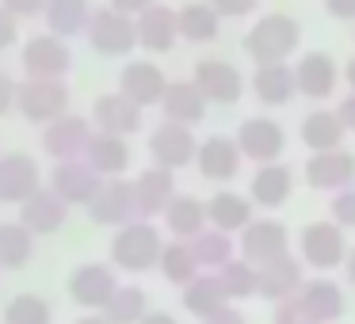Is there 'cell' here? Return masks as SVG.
I'll return each mask as SVG.
<instances>
[{
	"label": "cell",
	"mask_w": 355,
	"mask_h": 324,
	"mask_svg": "<svg viewBox=\"0 0 355 324\" xmlns=\"http://www.w3.org/2000/svg\"><path fill=\"white\" fill-rule=\"evenodd\" d=\"M302 42V24L286 12H268L252 24V31L241 39V50L248 54V62L256 65H279L298 50Z\"/></svg>",
	"instance_id": "cell-1"
},
{
	"label": "cell",
	"mask_w": 355,
	"mask_h": 324,
	"mask_svg": "<svg viewBox=\"0 0 355 324\" xmlns=\"http://www.w3.org/2000/svg\"><path fill=\"white\" fill-rule=\"evenodd\" d=\"M161 252H164L161 229H157L153 222H141V217L130 225H123V229H115V237H111V263H115L119 271H130V275L157 267V263H161Z\"/></svg>",
	"instance_id": "cell-2"
},
{
	"label": "cell",
	"mask_w": 355,
	"mask_h": 324,
	"mask_svg": "<svg viewBox=\"0 0 355 324\" xmlns=\"http://www.w3.org/2000/svg\"><path fill=\"white\" fill-rule=\"evenodd\" d=\"M347 237L336 222H309L298 233V260L313 271H336L347 263Z\"/></svg>",
	"instance_id": "cell-3"
},
{
	"label": "cell",
	"mask_w": 355,
	"mask_h": 324,
	"mask_svg": "<svg viewBox=\"0 0 355 324\" xmlns=\"http://www.w3.org/2000/svg\"><path fill=\"white\" fill-rule=\"evenodd\" d=\"M237 252L252 267H268V263L291 255V233L275 217H252L245 229L237 233Z\"/></svg>",
	"instance_id": "cell-4"
},
{
	"label": "cell",
	"mask_w": 355,
	"mask_h": 324,
	"mask_svg": "<svg viewBox=\"0 0 355 324\" xmlns=\"http://www.w3.org/2000/svg\"><path fill=\"white\" fill-rule=\"evenodd\" d=\"M16 107L27 123H58L62 115H69V84L65 80H35L24 77L16 92Z\"/></svg>",
	"instance_id": "cell-5"
},
{
	"label": "cell",
	"mask_w": 355,
	"mask_h": 324,
	"mask_svg": "<svg viewBox=\"0 0 355 324\" xmlns=\"http://www.w3.org/2000/svg\"><path fill=\"white\" fill-rule=\"evenodd\" d=\"M88 46L103 57H126L138 46V19L123 16L115 8H96L92 24H88Z\"/></svg>",
	"instance_id": "cell-6"
},
{
	"label": "cell",
	"mask_w": 355,
	"mask_h": 324,
	"mask_svg": "<svg viewBox=\"0 0 355 324\" xmlns=\"http://www.w3.org/2000/svg\"><path fill=\"white\" fill-rule=\"evenodd\" d=\"M24 77H35V80H65V73L73 69V54L65 46V39L58 35H31L24 42Z\"/></svg>",
	"instance_id": "cell-7"
},
{
	"label": "cell",
	"mask_w": 355,
	"mask_h": 324,
	"mask_svg": "<svg viewBox=\"0 0 355 324\" xmlns=\"http://www.w3.org/2000/svg\"><path fill=\"white\" fill-rule=\"evenodd\" d=\"M92 134H96L92 130V118L62 115L58 123H50L46 130H42V153H46L54 164H62V161H85Z\"/></svg>",
	"instance_id": "cell-8"
},
{
	"label": "cell",
	"mask_w": 355,
	"mask_h": 324,
	"mask_svg": "<svg viewBox=\"0 0 355 324\" xmlns=\"http://www.w3.org/2000/svg\"><path fill=\"white\" fill-rule=\"evenodd\" d=\"M191 80H195V88L207 96V103H218V107H233V103H241V96H245V77H241V69L230 62H222V57H202V62L195 65Z\"/></svg>",
	"instance_id": "cell-9"
},
{
	"label": "cell",
	"mask_w": 355,
	"mask_h": 324,
	"mask_svg": "<svg viewBox=\"0 0 355 324\" xmlns=\"http://www.w3.org/2000/svg\"><path fill=\"white\" fill-rule=\"evenodd\" d=\"M88 217H92L96 225H111V229H123V225L138 222L134 183L130 179H103L96 199L88 202Z\"/></svg>",
	"instance_id": "cell-10"
},
{
	"label": "cell",
	"mask_w": 355,
	"mask_h": 324,
	"mask_svg": "<svg viewBox=\"0 0 355 324\" xmlns=\"http://www.w3.org/2000/svg\"><path fill=\"white\" fill-rule=\"evenodd\" d=\"M149 156H153L157 168L180 172L199 156V141H195L191 126L180 123H161L153 134H149Z\"/></svg>",
	"instance_id": "cell-11"
},
{
	"label": "cell",
	"mask_w": 355,
	"mask_h": 324,
	"mask_svg": "<svg viewBox=\"0 0 355 324\" xmlns=\"http://www.w3.org/2000/svg\"><path fill=\"white\" fill-rule=\"evenodd\" d=\"M115 290H119V278L111 263H80L69 275V298L80 309H92V313H103V305L115 298Z\"/></svg>",
	"instance_id": "cell-12"
},
{
	"label": "cell",
	"mask_w": 355,
	"mask_h": 324,
	"mask_svg": "<svg viewBox=\"0 0 355 324\" xmlns=\"http://www.w3.org/2000/svg\"><path fill=\"white\" fill-rule=\"evenodd\" d=\"M237 145L248 161L256 164H275L279 156L286 153V134L275 118L268 115H256V118H245L237 126Z\"/></svg>",
	"instance_id": "cell-13"
},
{
	"label": "cell",
	"mask_w": 355,
	"mask_h": 324,
	"mask_svg": "<svg viewBox=\"0 0 355 324\" xmlns=\"http://www.w3.org/2000/svg\"><path fill=\"white\" fill-rule=\"evenodd\" d=\"M100 187H103V176L88 161H62L50 172V191L69 206H88Z\"/></svg>",
	"instance_id": "cell-14"
},
{
	"label": "cell",
	"mask_w": 355,
	"mask_h": 324,
	"mask_svg": "<svg viewBox=\"0 0 355 324\" xmlns=\"http://www.w3.org/2000/svg\"><path fill=\"white\" fill-rule=\"evenodd\" d=\"M42 191V172L39 161L27 153H4L0 156V202L24 206L31 195Z\"/></svg>",
	"instance_id": "cell-15"
},
{
	"label": "cell",
	"mask_w": 355,
	"mask_h": 324,
	"mask_svg": "<svg viewBox=\"0 0 355 324\" xmlns=\"http://www.w3.org/2000/svg\"><path fill=\"white\" fill-rule=\"evenodd\" d=\"M172 80L161 73L157 62H126L123 73H119V92L126 100H134L141 111L146 107H161L164 92H168Z\"/></svg>",
	"instance_id": "cell-16"
},
{
	"label": "cell",
	"mask_w": 355,
	"mask_h": 324,
	"mask_svg": "<svg viewBox=\"0 0 355 324\" xmlns=\"http://www.w3.org/2000/svg\"><path fill=\"white\" fill-rule=\"evenodd\" d=\"M241 161H245V153H241L237 138H225V134H210L207 141H199V156H195V168H199V176H202V179H210V183H230V179H237Z\"/></svg>",
	"instance_id": "cell-17"
},
{
	"label": "cell",
	"mask_w": 355,
	"mask_h": 324,
	"mask_svg": "<svg viewBox=\"0 0 355 324\" xmlns=\"http://www.w3.org/2000/svg\"><path fill=\"white\" fill-rule=\"evenodd\" d=\"M306 183L313 191H344L355 187V156L347 149H332V153H313L306 161Z\"/></svg>",
	"instance_id": "cell-18"
},
{
	"label": "cell",
	"mask_w": 355,
	"mask_h": 324,
	"mask_svg": "<svg viewBox=\"0 0 355 324\" xmlns=\"http://www.w3.org/2000/svg\"><path fill=\"white\" fill-rule=\"evenodd\" d=\"M92 126L100 134H119V138H130L141 130V107L134 100H126L123 92H107L92 103Z\"/></svg>",
	"instance_id": "cell-19"
},
{
	"label": "cell",
	"mask_w": 355,
	"mask_h": 324,
	"mask_svg": "<svg viewBox=\"0 0 355 324\" xmlns=\"http://www.w3.org/2000/svg\"><path fill=\"white\" fill-rule=\"evenodd\" d=\"M294 80H298V96H306V100H329L336 92L340 69L324 50H309L294 65Z\"/></svg>",
	"instance_id": "cell-20"
},
{
	"label": "cell",
	"mask_w": 355,
	"mask_h": 324,
	"mask_svg": "<svg viewBox=\"0 0 355 324\" xmlns=\"http://www.w3.org/2000/svg\"><path fill=\"white\" fill-rule=\"evenodd\" d=\"M134 199H138V217L149 222V217H164L168 202L176 199V172L168 168H146L138 179H134Z\"/></svg>",
	"instance_id": "cell-21"
},
{
	"label": "cell",
	"mask_w": 355,
	"mask_h": 324,
	"mask_svg": "<svg viewBox=\"0 0 355 324\" xmlns=\"http://www.w3.org/2000/svg\"><path fill=\"white\" fill-rule=\"evenodd\" d=\"M180 39V16L168 4H149L138 16V46L149 54H168Z\"/></svg>",
	"instance_id": "cell-22"
},
{
	"label": "cell",
	"mask_w": 355,
	"mask_h": 324,
	"mask_svg": "<svg viewBox=\"0 0 355 324\" xmlns=\"http://www.w3.org/2000/svg\"><path fill=\"white\" fill-rule=\"evenodd\" d=\"M306 263L298 260V255H283V260L268 263V267H260V298L268 301H286V298H298V290L306 286Z\"/></svg>",
	"instance_id": "cell-23"
},
{
	"label": "cell",
	"mask_w": 355,
	"mask_h": 324,
	"mask_svg": "<svg viewBox=\"0 0 355 324\" xmlns=\"http://www.w3.org/2000/svg\"><path fill=\"white\" fill-rule=\"evenodd\" d=\"M207 96L195 88V80H172L168 92L161 100V111H164V123H180V126H199L207 118Z\"/></svg>",
	"instance_id": "cell-24"
},
{
	"label": "cell",
	"mask_w": 355,
	"mask_h": 324,
	"mask_svg": "<svg viewBox=\"0 0 355 324\" xmlns=\"http://www.w3.org/2000/svg\"><path fill=\"white\" fill-rule=\"evenodd\" d=\"M291 191H294V172L286 168L283 161L260 164V168L252 172V183H248V199L263 210H279L291 199Z\"/></svg>",
	"instance_id": "cell-25"
},
{
	"label": "cell",
	"mask_w": 355,
	"mask_h": 324,
	"mask_svg": "<svg viewBox=\"0 0 355 324\" xmlns=\"http://www.w3.org/2000/svg\"><path fill=\"white\" fill-rule=\"evenodd\" d=\"M252 96L263 107H286L298 96V80H294V65H256L252 73Z\"/></svg>",
	"instance_id": "cell-26"
},
{
	"label": "cell",
	"mask_w": 355,
	"mask_h": 324,
	"mask_svg": "<svg viewBox=\"0 0 355 324\" xmlns=\"http://www.w3.org/2000/svg\"><path fill=\"white\" fill-rule=\"evenodd\" d=\"M65 217H69V202H62L54 191H50V187H42L39 195H31V199L19 206V222H24L35 237L58 233L65 225Z\"/></svg>",
	"instance_id": "cell-27"
},
{
	"label": "cell",
	"mask_w": 355,
	"mask_h": 324,
	"mask_svg": "<svg viewBox=\"0 0 355 324\" xmlns=\"http://www.w3.org/2000/svg\"><path fill=\"white\" fill-rule=\"evenodd\" d=\"M298 301L306 305V313L313 316L317 324H336L347 309L344 290H340L332 278H306V286L298 290Z\"/></svg>",
	"instance_id": "cell-28"
},
{
	"label": "cell",
	"mask_w": 355,
	"mask_h": 324,
	"mask_svg": "<svg viewBox=\"0 0 355 324\" xmlns=\"http://www.w3.org/2000/svg\"><path fill=\"white\" fill-rule=\"evenodd\" d=\"M85 161L92 164L103 179H123V172L130 168V145H126V138H119V134H100L96 130L92 141H88Z\"/></svg>",
	"instance_id": "cell-29"
},
{
	"label": "cell",
	"mask_w": 355,
	"mask_h": 324,
	"mask_svg": "<svg viewBox=\"0 0 355 324\" xmlns=\"http://www.w3.org/2000/svg\"><path fill=\"white\" fill-rule=\"evenodd\" d=\"M207 225H210L207 202L195 199V195H176V199L168 202V210H164V229L176 240H195Z\"/></svg>",
	"instance_id": "cell-30"
},
{
	"label": "cell",
	"mask_w": 355,
	"mask_h": 324,
	"mask_svg": "<svg viewBox=\"0 0 355 324\" xmlns=\"http://www.w3.org/2000/svg\"><path fill=\"white\" fill-rule=\"evenodd\" d=\"M207 217L214 229L222 233H241L248 222H252V199L248 195H237V191H218L207 199Z\"/></svg>",
	"instance_id": "cell-31"
},
{
	"label": "cell",
	"mask_w": 355,
	"mask_h": 324,
	"mask_svg": "<svg viewBox=\"0 0 355 324\" xmlns=\"http://www.w3.org/2000/svg\"><path fill=\"white\" fill-rule=\"evenodd\" d=\"M92 4L88 0H50L46 4V31L58 35V39H77V35L88 31L92 24Z\"/></svg>",
	"instance_id": "cell-32"
},
{
	"label": "cell",
	"mask_w": 355,
	"mask_h": 324,
	"mask_svg": "<svg viewBox=\"0 0 355 324\" xmlns=\"http://www.w3.org/2000/svg\"><path fill=\"white\" fill-rule=\"evenodd\" d=\"M302 145L309 149V153H332V149H340V141H344V123H340L336 111H309L306 118H302Z\"/></svg>",
	"instance_id": "cell-33"
},
{
	"label": "cell",
	"mask_w": 355,
	"mask_h": 324,
	"mask_svg": "<svg viewBox=\"0 0 355 324\" xmlns=\"http://www.w3.org/2000/svg\"><path fill=\"white\" fill-rule=\"evenodd\" d=\"M225 305H230V294L222 290L218 275H199L184 286V309L191 316H199V321H210V316L222 313Z\"/></svg>",
	"instance_id": "cell-34"
},
{
	"label": "cell",
	"mask_w": 355,
	"mask_h": 324,
	"mask_svg": "<svg viewBox=\"0 0 355 324\" xmlns=\"http://www.w3.org/2000/svg\"><path fill=\"white\" fill-rule=\"evenodd\" d=\"M176 16H180V39L187 42H214L218 31H222V16L210 0H191Z\"/></svg>",
	"instance_id": "cell-35"
},
{
	"label": "cell",
	"mask_w": 355,
	"mask_h": 324,
	"mask_svg": "<svg viewBox=\"0 0 355 324\" xmlns=\"http://www.w3.org/2000/svg\"><path fill=\"white\" fill-rule=\"evenodd\" d=\"M187 244H191L199 267H207V271H222L230 260H237V255H241L237 252V240H233L230 233L214 229V225H207V229H202L195 240H187Z\"/></svg>",
	"instance_id": "cell-36"
},
{
	"label": "cell",
	"mask_w": 355,
	"mask_h": 324,
	"mask_svg": "<svg viewBox=\"0 0 355 324\" xmlns=\"http://www.w3.org/2000/svg\"><path fill=\"white\" fill-rule=\"evenodd\" d=\"M35 255V233L24 222H0V267H24Z\"/></svg>",
	"instance_id": "cell-37"
},
{
	"label": "cell",
	"mask_w": 355,
	"mask_h": 324,
	"mask_svg": "<svg viewBox=\"0 0 355 324\" xmlns=\"http://www.w3.org/2000/svg\"><path fill=\"white\" fill-rule=\"evenodd\" d=\"M157 267H161V275L168 278L172 286H187L191 278H199V271H202L187 240H172V244H164L161 263H157Z\"/></svg>",
	"instance_id": "cell-38"
},
{
	"label": "cell",
	"mask_w": 355,
	"mask_h": 324,
	"mask_svg": "<svg viewBox=\"0 0 355 324\" xmlns=\"http://www.w3.org/2000/svg\"><path fill=\"white\" fill-rule=\"evenodd\" d=\"M218 282H222V290L230 294V301H245L252 298L256 290H260V267H252L248 260H230L222 271H214Z\"/></svg>",
	"instance_id": "cell-39"
},
{
	"label": "cell",
	"mask_w": 355,
	"mask_h": 324,
	"mask_svg": "<svg viewBox=\"0 0 355 324\" xmlns=\"http://www.w3.org/2000/svg\"><path fill=\"white\" fill-rule=\"evenodd\" d=\"M146 290L141 286H119L115 298L103 305V316H107L111 324H141L146 321Z\"/></svg>",
	"instance_id": "cell-40"
},
{
	"label": "cell",
	"mask_w": 355,
	"mask_h": 324,
	"mask_svg": "<svg viewBox=\"0 0 355 324\" xmlns=\"http://www.w3.org/2000/svg\"><path fill=\"white\" fill-rule=\"evenodd\" d=\"M50 301L42 294H16V298L4 305V324H50Z\"/></svg>",
	"instance_id": "cell-41"
},
{
	"label": "cell",
	"mask_w": 355,
	"mask_h": 324,
	"mask_svg": "<svg viewBox=\"0 0 355 324\" xmlns=\"http://www.w3.org/2000/svg\"><path fill=\"white\" fill-rule=\"evenodd\" d=\"M329 214L340 229H355V187H344V191L332 195L329 202Z\"/></svg>",
	"instance_id": "cell-42"
},
{
	"label": "cell",
	"mask_w": 355,
	"mask_h": 324,
	"mask_svg": "<svg viewBox=\"0 0 355 324\" xmlns=\"http://www.w3.org/2000/svg\"><path fill=\"white\" fill-rule=\"evenodd\" d=\"M271 324H317V321L306 313V305H302L298 298H286V301H279V305H275Z\"/></svg>",
	"instance_id": "cell-43"
},
{
	"label": "cell",
	"mask_w": 355,
	"mask_h": 324,
	"mask_svg": "<svg viewBox=\"0 0 355 324\" xmlns=\"http://www.w3.org/2000/svg\"><path fill=\"white\" fill-rule=\"evenodd\" d=\"M218 8V16L222 19H245V16H252L256 8H260V0H210Z\"/></svg>",
	"instance_id": "cell-44"
},
{
	"label": "cell",
	"mask_w": 355,
	"mask_h": 324,
	"mask_svg": "<svg viewBox=\"0 0 355 324\" xmlns=\"http://www.w3.org/2000/svg\"><path fill=\"white\" fill-rule=\"evenodd\" d=\"M0 4H4V8H8L16 19H35V16H42V12H46L50 0H0Z\"/></svg>",
	"instance_id": "cell-45"
},
{
	"label": "cell",
	"mask_w": 355,
	"mask_h": 324,
	"mask_svg": "<svg viewBox=\"0 0 355 324\" xmlns=\"http://www.w3.org/2000/svg\"><path fill=\"white\" fill-rule=\"evenodd\" d=\"M16 39H19V19L0 4V50H8Z\"/></svg>",
	"instance_id": "cell-46"
},
{
	"label": "cell",
	"mask_w": 355,
	"mask_h": 324,
	"mask_svg": "<svg viewBox=\"0 0 355 324\" xmlns=\"http://www.w3.org/2000/svg\"><path fill=\"white\" fill-rule=\"evenodd\" d=\"M16 92H19V84L8 77V73H0V118L16 107Z\"/></svg>",
	"instance_id": "cell-47"
},
{
	"label": "cell",
	"mask_w": 355,
	"mask_h": 324,
	"mask_svg": "<svg viewBox=\"0 0 355 324\" xmlns=\"http://www.w3.org/2000/svg\"><path fill=\"white\" fill-rule=\"evenodd\" d=\"M324 12L340 24H355V0H324Z\"/></svg>",
	"instance_id": "cell-48"
},
{
	"label": "cell",
	"mask_w": 355,
	"mask_h": 324,
	"mask_svg": "<svg viewBox=\"0 0 355 324\" xmlns=\"http://www.w3.org/2000/svg\"><path fill=\"white\" fill-rule=\"evenodd\" d=\"M149 4H157V0H107V8L123 12V16H134V19H138Z\"/></svg>",
	"instance_id": "cell-49"
},
{
	"label": "cell",
	"mask_w": 355,
	"mask_h": 324,
	"mask_svg": "<svg viewBox=\"0 0 355 324\" xmlns=\"http://www.w3.org/2000/svg\"><path fill=\"white\" fill-rule=\"evenodd\" d=\"M336 115H340V123H344V130L355 134V92H347L344 100L336 103Z\"/></svg>",
	"instance_id": "cell-50"
},
{
	"label": "cell",
	"mask_w": 355,
	"mask_h": 324,
	"mask_svg": "<svg viewBox=\"0 0 355 324\" xmlns=\"http://www.w3.org/2000/svg\"><path fill=\"white\" fill-rule=\"evenodd\" d=\"M202 324H248V321H245V313H241V309L225 305L222 313H214V316H210V321H202Z\"/></svg>",
	"instance_id": "cell-51"
},
{
	"label": "cell",
	"mask_w": 355,
	"mask_h": 324,
	"mask_svg": "<svg viewBox=\"0 0 355 324\" xmlns=\"http://www.w3.org/2000/svg\"><path fill=\"white\" fill-rule=\"evenodd\" d=\"M141 324H180V321L172 313H161V309H157V313H146V321H141Z\"/></svg>",
	"instance_id": "cell-52"
},
{
	"label": "cell",
	"mask_w": 355,
	"mask_h": 324,
	"mask_svg": "<svg viewBox=\"0 0 355 324\" xmlns=\"http://www.w3.org/2000/svg\"><path fill=\"white\" fill-rule=\"evenodd\" d=\"M344 275H347V286L355 290V248L347 252V263H344Z\"/></svg>",
	"instance_id": "cell-53"
},
{
	"label": "cell",
	"mask_w": 355,
	"mask_h": 324,
	"mask_svg": "<svg viewBox=\"0 0 355 324\" xmlns=\"http://www.w3.org/2000/svg\"><path fill=\"white\" fill-rule=\"evenodd\" d=\"M77 324H111V321H107V316H103V313H85V316H80Z\"/></svg>",
	"instance_id": "cell-54"
},
{
	"label": "cell",
	"mask_w": 355,
	"mask_h": 324,
	"mask_svg": "<svg viewBox=\"0 0 355 324\" xmlns=\"http://www.w3.org/2000/svg\"><path fill=\"white\" fill-rule=\"evenodd\" d=\"M344 80H347V88H352V92H355V57H352V62L344 65Z\"/></svg>",
	"instance_id": "cell-55"
}]
</instances>
